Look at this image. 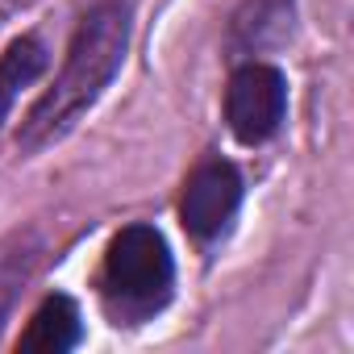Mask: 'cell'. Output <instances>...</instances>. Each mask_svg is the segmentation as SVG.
Here are the masks:
<instances>
[{"label": "cell", "mask_w": 354, "mask_h": 354, "mask_svg": "<svg viewBox=\"0 0 354 354\" xmlns=\"http://www.w3.org/2000/svg\"><path fill=\"white\" fill-rule=\"evenodd\" d=\"M125 46H129V9L121 0H104V5H96L80 21V30L71 38V50H67V63H63V75L30 109L17 142L26 150H38L46 142L63 138L84 117V109L109 88V80L121 71Z\"/></svg>", "instance_id": "6da1fadb"}, {"label": "cell", "mask_w": 354, "mask_h": 354, "mask_svg": "<svg viewBox=\"0 0 354 354\" xmlns=\"http://www.w3.org/2000/svg\"><path fill=\"white\" fill-rule=\"evenodd\" d=\"M46 67V50L38 38H17L5 55H0V125L9 121L13 100L21 96L26 84H34Z\"/></svg>", "instance_id": "8992f818"}, {"label": "cell", "mask_w": 354, "mask_h": 354, "mask_svg": "<svg viewBox=\"0 0 354 354\" xmlns=\"http://www.w3.org/2000/svg\"><path fill=\"white\" fill-rule=\"evenodd\" d=\"M80 308L67 300V296H46L42 308L34 313L30 329L21 333V350L30 354H63L71 346H80Z\"/></svg>", "instance_id": "5b68a950"}, {"label": "cell", "mask_w": 354, "mask_h": 354, "mask_svg": "<svg viewBox=\"0 0 354 354\" xmlns=\"http://www.w3.org/2000/svg\"><path fill=\"white\" fill-rule=\"evenodd\" d=\"M26 263H30L26 250H0V321H5L9 304L17 300V288L26 279Z\"/></svg>", "instance_id": "52a82bcc"}, {"label": "cell", "mask_w": 354, "mask_h": 354, "mask_svg": "<svg viewBox=\"0 0 354 354\" xmlns=\"http://www.w3.org/2000/svg\"><path fill=\"white\" fill-rule=\"evenodd\" d=\"M171 250L158 230L129 225L109 242L104 254V296L125 317H146L171 296Z\"/></svg>", "instance_id": "7a4b0ae2"}, {"label": "cell", "mask_w": 354, "mask_h": 354, "mask_svg": "<svg viewBox=\"0 0 354 354\" xmlns=\"http://www.w3.org/2000/svg\"><path fill=\"white\" fill-rule=\"evenodd\" d=\"M242 205V175L213 158V162H201L192 175H188V184H184V201H180V217H184V230L201 242L225 234V225L234 221Z\"/></svg>", "instance_id": "277c9868"}, {"label": "cell", "mask_w": 354, "mask_h": 354, "mask_svg": "<svg viewBox=\"0 0 354 354\" xmlns=\"http://www.w3.org/2000/svg\"><path fill=\"white\" fill-rule=\"evenodd\" d=\"M283 117H288V80L279 75V67H267V63L238 67L225 88V121L234 138L246 146H259L279 133Z\"/></svg>", "instance_id": "3957f363"}]
</instances>
